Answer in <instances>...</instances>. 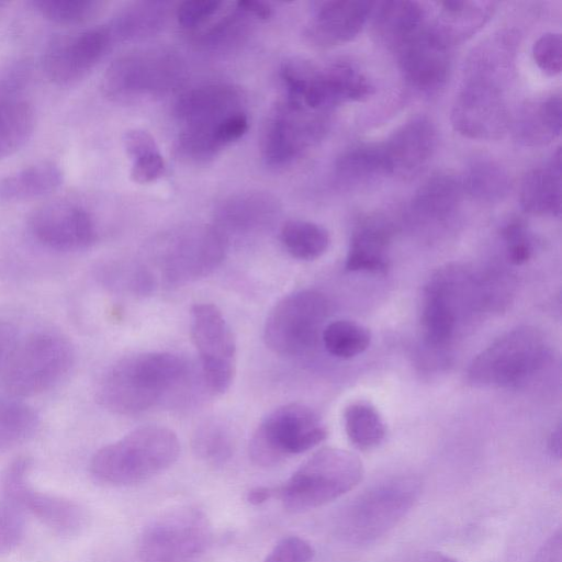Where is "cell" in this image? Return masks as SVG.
<instances>
[{
    "instance_id": "6da1fadb",
    "label": "cell",
    "mask_w": 562,
    "mask_h": 562,
    "mask_svg": "<svg viewBox=\"0 0 562 562\" xmlns=\"http://www.w3.org/2000/svg\"><path fill=\"white\" fill-rule=\"evenodd\" d=\"M187 361L171 352H142L122 358L103 375L98 401L120 415L143 413L182 387Z\"/></svg>"
},
{
    "instance_id": "7a4b0ae2",
    "label": "cell",
    "mask_w": 562,
    "mask_h": 562,
    "mask_svg": "<svg viewBox=\"0 0 562 562\" xmlns=\"http://www.w3.org/2000/svg\"><path fill=\"white\" fill-rule=\"evenodd\" d=\"M177 435L161 426H144L99 449L91 458L92 476L114 486L145 482L171 467L178 459Z\"/></svg>"
},
{
    "instance_id": "3957f363",
    "label": "cell",
    "mask_w": 562,
    "mask_h": 562,
    "mask_svg": "<svg viewBox=\"0 0 562 562\" xmlns=\"http://www.w3.org/2000/svg\"><path fill=\"white\" fill-rule=\"evenodd\" d=\"M420 494L422 483L413 475L379 481L342 508L337 519V533L351 544L373 543L411 512Z\"/></svg>"
},
{
    "instance_id": "277c9868",
    "label": "cell",
    "mask_w": 562,
    "mask_h": 562,
    "mask_svg": "<svg viewBox=\"0 0 562 562\" xmlns=\"http://www.w3.org/2000/svg\"><path fill=\"white\" fill-rule=\"evenodd\" d=\"M363 477L361 460L339 448H323L310 457L283 484L274 498L292 513L323 506L356 487Z\"/></svg>"
},
{
    "instance_id": "5b68a950",
    "label": "cell",
    "mask_w": 562,
    "mask_h": 562,
    "mask_svg": "<svg viewBox=\"0 0 562 562\" xmlns=\"http://www.w3.org/2000/svg\"><path fill=\"white\" fill-rule=\"evenodd\" d=\"M550 358V346L539 329L517 327L496 338L472 360L468 380L481 387L520 386L539 373Z\"/></svg>"
},
{
    "instance_id": "8992f818",
    "label": "cell",
    "mask_w": 562,
    "mask_h": 562,
    "mask_svg": "<svg viewBox=\"0 0 562 562\" xmlns=\"http://www.w3.org/2000/svg\"><path fill=\"white\" fill-rule=\"evenodd\" d=\"M75 362L71 342L54 331H37L18 340L2 368L7 392L16 398L41 394L58 384Z\"/></svg>"
},
{
    "instance_id": "52a82bcc",
    "label": "cell",
    "mask_w": 562,
    "mask_h": 562,
    "mask_svg": "<svg viewBox=\"0 0 562 562\" xmlns=\"http://www.w3.org/2000/svg\"><path fill=\"white\" fill-rule=\"evenodd\" d=\"M213 541L212 525L196 506L180 505L153 518L142 530V562H201Z\"/></svg>"
},
{
    "instance_id": "ba28073f",
    "label": "cell",
    "mask_w": 562,
    "mask_h": 562,
    "mask_svg": "<svg viewBox=\"0 0 562 562\" xmlns=\"http://www.w3.org/2000/svg\"><path fill=\"white\" fill-rule=\"evenodd\" d=\"M326 437V425L312 407L284 404L258 425L249 441V457L259 467H273L316 447Z\"/></svg>"
},
{
    "instance_id": "9c48e42d",
    "label": "cell",
    "mask_w": 562,
    "mask_h": 562,
    "mask_svg": "<svg viewBox=\"0 0 562 562\" xmlns=\"http://www.w3.org/2000/svg\"><path fill=\"white\" fill-rule=\"evenodd\" d=\"M330 313L327 297L311 289L282 297L270 311L263 328L269 349L281 356H295L314 347Z\"/></svg>"
},
{
    "instance_id": "30bf717a",
    "label": "cell",
    "mask_w": 562,
    "mask_h": 562,
    "mask_svg": "<svg viewBox=\"0 0 562 562\" xmlns=\"http://www.w3.org/2000/svg\"><path fill=\"white\" fill-rule=\"evenodd\" d=\"M190 327L205 386L212 394L225 393L236 366V341L231 326L216 305L198 303L191 310Z\"/></svg>"
},
{
    "instance_id": "8fae6325",
    "label": "cell",
    "mask_w": 562,
    "mask_h": 562,
    "mask_svg": "<svg viewBox=\"0 0 562 562\" xmlns=\"http://www.w3.org/2000/svg\"><path fill=\"white\" fill-rule=\"evenodd\" d=\"M31 460L14 459L1 479L3 496L12 499L59 535L72 536L82 528L86 515L74 501L35 490L29 482Z\"/></svg>"
},
{
    "instance_id": "7c38bea8",
    "label": "cell",
    "mask_w": 562,
    "mask_h": 562,
    "mask_svg": "<svg viewBox=\"0 0 562 562\" xmlns=\"http://www.w3.org/2000/svg\"><path fill=\"white\" fill-rule=\"evenodd\" d=\"M27 226L38 244L56 251H79L97 239L91 214L72 201L56 200L38 206L31 213Z\"/></svg>"
},
{
    "instance_id": "4fadbf2b",
    "label": "cell",
    "mask_w": 562,
    "mask_h": 562,
    "mask_svg": "<svg viewBox=\"0 0 562 562\" xmlns=\"http://www.w3.org/2000/svg\"><path fill=\"white\" fill-rule=\"evenodd\" d=\"M451 123L458 133L468 138H501L509 125V113L501 87L467 79L452 106Z\"/></svg>"
},
{
    "instance_id": "5bb4252c",
    "label": "cell",
    "mask_w": 562,
    "mask_h": 562,
    "mask_svg": "<svg viewBox=\"0 0 562 562\" xmlns=\"http://www.w3.org/2000/svg\"><path fill=\"white\" fill-rule=\"evenodd\" d=\"M225 236L215 228L186 232L171 240L160 259L161 277L169 285H181L206 277L222 262Z\"/></svg>"
},
{
    "instance_id": "9a60e30c",
    "label": "cell",
    "mask_w": 562,
    "mask_h": 562,
    "mask_svg": "<svg viewBox=\"0 0 562 562\" xmlns=\"http://www.w3.org/2000/svg\"><path fill=\"white\" fill-rule=\"evenodd\" d=\"M112 41L109 26H95L55 37L43 56L44 71L56 85L74 83L102 59Z\"/></svg>"
},
{
    "instance_id": "2e32d148",
    "label": "cell",
    "mask_w": 562,
    "mask_h": 562,
    "mask_svg": "<svg viewBox=\"0 0 562 562\" xmlns=\"http://www.w3.org/2000/svg\"><path fill=\"white\" fill-rule=\"evenodd\" d=\"M316 112L288 101L271 114L262 136V156L267 165L282 167L294 160L324 130Z\"/></svg>"
},
{
    "instance_id": "e0dca14e",
    "label": "cell",
    "mask_w": 562,
    "mask_h": 562,
    "mask_svg": "<svg viewBox=\"0 0 562 562\" xmlns=\"http://www.w3.org/2000/svg\"><path fill=\"white\" fill-rule=\"evenodd\" d=\"M449 47L430 26H424L396 49L406 81L423 91L441 87L450 69Z\"/></svg>"
},
{
    "instance_id": "ac0fdd59",
    "label": "cell",
    "mask_w": 562,
    "mask_h": 562,
    "mask_svg": "<svg viewBox=\"0 0 562 562\" xmlns=\"http://www.w3.org/2000/svg\"><path fill=\"white\" fill-rule=\"evenodd\" d=\"M372 93L367 77L348 63H335L312 69L305 83L303 105L316 113L325 112L348 101H360Z\"/></svg>"
},
{
    "instance_id": "d6986e66",
    "label": "cell",
    "mask_w": 562,
    "mask_h": 562,
    "mask_svg": "<svg viewBox=\"0 0 562 562\" xmlns=\"http://www.w3.org/2000/svg\"><path fill=\"white\" fill-rule=\"evenodd\" d=\"M165 59L130 55L114 60L102 79L104 94L114 101H130L162 88L171 68Z\"/></svg>"
},
{
    "instance_id": "ffe728a7",
    "label": "cell",
    "mask_w": 562,
    "mask_h": 562,
    "mask_svg": "<svg viewBox=\"0 0 562 562\" xmlns=\"http://www.w3.org/2000/svg\"><path fill=\"white\" fill-rule=\"evenodd\" d=\"M382 144L391 175L413 176L431 158L437 131L428 117L417 115L397 127Z\"/></svg>"
},
{
    "instance_id": "44dd1931",
    "label": "cell",
    "mask_w": 562,
    "mask_h": 562,
    "mask_svg": "<svg viewBox=\"0 0 562 562\" xmlns=\"http://www.w3.org/2000/svg\"><path fill=\"white\" fill-rule=\"evenodd\" d=\"M374 2L330 0L321 2L307 27V36L322 46L353 40L371 16Z\"/></svg>"
},
{
    "instance_id": "7402d4cb",
    "label": "cell",
    "mask_w": 562,
    "mask_h": 562,
    "mask_svg": "<svg viewBox=\"0 0 562 562\" xmlns=\"http://www.w3.org/2000/svg\"><path fill=\"white\" fill-rule=\"evenodd\" d=\"M392 235V226L384 218L369 217L361 221L350 239L346 270L384 274L390 266Z\"/></svg>"
},
{
    "instance_id": "603a6c76",
    "label": "cell",
    "mask_w": 562,
    "mask_h": 562,
    "mask_svg": "<svg viewBox=\"0 0 562 562\" xmlns=\"http://www.w3.org/2000/svg\"><path fill=\"white\" fill-rule=\"evenodd\" d=\"M239 94L232 87L212 85L184 93L177 103V114L186 126H215L225 116L239 111Z\"/></svg>"
},
{
    "instance_id": "cb8c5ba5",
    "label": "cell",
    "mask_w": 562,
    "mask_h": 562,
    "mask_svg": "<svg viewBox=\"0 0 562 562\" xmlns=\"http://www.w3.org/2000/svg\"><path fill=\"white\" fill-rule=\"evenodd\" d=\"M462 186L452 176L435 175L415 192L411 214L424 224H441L451 220L461 202Z\"/></svg>"
},
{
    "instance_id": "d4e9b609",
    "label": "cell",
    "mask_w": 562,
    "mask_h": 562,
    "mask_svg": "<svg viewBox=\"0 0 562 562\" xmlns=\"http://www.w3.org/2000/svg\"><path fill=\"white\" fill-rule=\"evenodd\" d=\"M371 15L379 40L395 50L425 26L424 9L414 1L374 2Z\"/></svg>"
},
{
    "instance_id": "484cf974",
    "label": "cell",
    "mask_w": 562,
    "mask_h": 562,
    "mask_svg": "<svg viewBox=\"0 0 562 562\" xmlns=\"http://www.w3.org/2000/svg\"><path fill=\"white\" fill-rule=\"evenodd\" d=\"M520 203L535 215L560 216L561 213V153L560 149L546 166L530 170L520 186Z\"/></svg>"
},
{
    "instance_id": "4316f807",
    "label": "cell",
    "mask_w": 562,
    "mask_h": 562,
    "mask_svg": "<svg viewBox=\"0 0 562 562\" xmlns=\"http://www.w3.org/2000/svg\"><path fill=\"white\" fill-rule=\"evenodd\" d=\"M63 183V171L53 161H40L0 179V202L18 203L41 199Z\"/></svg>"
},
{
    "instance_id": "83f0119b",
    "label": "cell",
    "mask_w": 562,
    "mask_h": 562,
    "mask_svg": "<svg viewBox=\"0 0 562 562\" xmlns=\"http://www.w3.org/2000/svg\"><path fill=\"white\" fill-rule=\"evenodd\" d=\"M437 24L430 26L449 46L475 33L490 19L494 2L440 1Z\"/></svg>"
},
{
    "instance_id": "f1b7e54d",
    "label": "cell",
    "mask_w": 562,
    "mask_h": 562,
    "mask_svg": "<svg viewBox=\"0 0 562 562\" xmlns=\"http://www.w3.org/2000/svg\"><path fill=\"white\" fill-rule=\"evenodd\" d=\"M390 175L391 169L382 143L352 146L335 165L336 179L347 186L363 184L380 176Z\"/></svg>"
},
{
    "instance_id": "f546056e",
    "label": "cell",
    "mask_w": 562,
    "mask_h": 562,
    "mask_svg": "<svg viewBox=\"0 0 562 562\" xmlns=\"http://www.w3.org/2000/svg\"><path fill=\"white\" fill-rule=\"evenodd\" d=\"M35 126L33 106L20 99L0 97V160L19 150Z\"/></svg>"
},
{
    "instance_id": "4dcf8cb0",
    "label": "cell",
    "mask_w": 562,
    "mask_h": 562,
    "mask_svg": "<svg viewBox=\"0 0 562 562\" xmlns=\"http://www.w3.org/2000/svg\"><path fill=\"white\" fill-rule=\"evenodd\" d=\"M513 42L512 35L501 34L477 47L468 63L467 79L501 87V78L509 69L514 54Z\"/></svg>"
},
{
    "instance_id": "1f68e13d",
    "label": "cell",
    "mask_w": 562,
    "mask_h": 562,
    "mask_svg": "<svg viewBox=\"0 0 562 562\" xmlns=\"http://www.w3.org/2000/svg\"><path fill=\"white\" fill-rule=\"evenodd\" d=\"M40 427L35 409L16 397H0V452L31 439Z\"/></svg>"
},
{
    "instance_id": "d6a6232c",
    "label": "cell",
    "mask_w": 562,
    "mask_h": 562,
    "mask_svg": "<svg viewBox=\"0 0 562 562\" xmlns=\"http://www.w3.org/2000/svg\"><path fill=\"white\" fill-rule=\"evenodd\" d=\"M461 186L475 200L496 202L508 193L510 180L507 171L497 162L476 159L469 165Z\"/></svg>"
},
{
    "instance_id": "836d02e7",
    "label": "cell",
    "mask_w": 562,
    "mask_h": 562,
    "mask_svg": "<svg viewBox=\"0 0 562 562\" xmlns=\"http://www.w3.org/2000/svg\"><path fill=\"white\" fill-rule=\"evenodd\" d=\"M344 422L349 440L360 450L373 449L385 438L386 427L382 416L368 402L358 401L348 405Z\"/></svg>"
},
{
    "instance_id": "e575fe53",
    "label": "cell",
    "mask_w": 562,
    "mask_h": 562,
    "mask_svg": "<svg viewBox=\"0 0 562 562\" xmlns=\"http://www.w3.org/2000/svg\"><path fill=\"white\" fill-rule=\"evenodd\" d=\"M285 250L300 260H315L323 256L329 245L328 232L321 225L302 220L285 222L280 231Z\"/></svg>"
},
{
    "instance_id": "d590c367",
    "label": "cell",
    "mask_w": 562,
    "mask_h": 562,
    "mask_svg": "<svg viewBox=\"0 0 562 562\" xmlns=\"http://www.w3.org/2000/svg\"><path fill=\"white\" fill-rule=\"evenodd\" d=\"M192 449L203 462L214 467L224 465L234 454L235 436L224 422L210 419L196 427Z\"/></svg>"
},
{
    "instance_id": "8d00e7d4",
    "label": "cell",
    "mask_w": 562,
    "mask_h": 562,
    "mask_svg": "<svg viewBox=\"0 0 562 562\" xmlns=\"http://www.w3.org/2000/svg\"><path fill=\"white\" fill-rule=\"evenodd\" d=\"M321 338L327 352L340 359L361 355L371 341L370 331L366 327L346 319L326 324Z\"/></svg>"
},
{
    "instance_id": "74e56055",
    "label": "cell",
    "mask_w": 562,
    "mask_h": 562,
    "mask_svg": "<svg viewBox=\"0 0 562 562\" xmlns=\"http://www.w3.org/2000/svg\"><path fill=\"white\" fill-rule=\"evenodd\" d=\"M562 127V102L559 95H552L527 112L521 122L525 140L539 143L559 137Z\"/></svg>"
},
{
    "instance_id": "f35d334b",
    "label": "cell",
    "mask_w": 562,
    "mask_h": 562,
    "mask_svg": "<svg viewBox=\"0 0 562 562\" xmlns=\"http://www.w3.org/2000/svg\"><path fill=\"white\" fill-rule=\"evenodd\" d=\"M30 5L47 20L59 24H81L101 10L95 0H32Z\"/></svg>"
},
{
    "instance_id": "ab89813d",
    "label": "cell",
    "mask_w": 562,
    "mask_h": 562,
    "mask_svg": "<svg viewBox=\"0 0 562 562\" xmlns=\"http://www.w3.org/2000/svg\"><path fill=\"white\" fill-rule=\"evenodd\" d=\"M483 313H501L508 308L515 295L513 277L498 268L479 271Z\"/></svg>"
},
{
    "instance_id": "60d3db41",
    "label": "cell",
    "mask_w": 562,
    "mask_h": 562,
    "mask_svg": "<svg viewBox=\"0 0 562 562\" xmlns=\"http://www.w3.org/2000/svg\"><path fill=\"white\" fill-rule=\"evenodd\" d=\"M267 200L246 198L231 201L222 210V221L238 228H248L265 221L270 212Z\"/></svg>"
},
{
    "instance_id": "b9f144b4",
    "label": "cell",
    "mask_w": 562,
    "mask_h": 562,
    "mask_svg": "<svg viewBox=\"0 0 562 562\" xmlns=\"http://www.w3.org/2000/svg\"><path fill=\"white\" fill-rule=\"evenodd\" d=\"M506 245V256L513 265L520 266L530 260L533 255V241L526 224L514 218L502 228Z\"/></svg>"
},
{
    "instance_id": "7bdbcfd3",
    "label": "cell",
    "mask_w": 562,
    "mask_h": 562,
    "mask_svg": "<svg viewBox=\"0 0 562 562\" xmlns=\"http://www.w3.org/2000/svg\"><path fill=\"white\" fill-rule=\"evenodd\" d=\"M23 509L12 499H0V552L10 551L18 546L24 535Z\"/></svg>"
},
{
    "instance_id": "ee69618b",
    "label": "cell",
    "mask_w": 562,
    "mask_h": 562,
    "mask_svg": "<svg viewBox=\"0 0 562 562\" xmlns=\"http://www.w3.org/2000/svg\"><path fill=\"white\" fill-rule=\"evenodd\" d=\"M532 56L537 66L547 75L555 76L562 68V41L559 33H546L533 44Z\"/></svg>"
},
{
    "instance_id": "f6af8a7d",
    "label": "cell",
    "mask_w": 562,
    "mask_h": 562,
    "mask_svg": "<svg viewBox=\"0 0 562 562\" xmlns=\"http://www.w3.org/2000/svg\"><path fill=\"white\" fill-rule=\"evenodd\" d=\"M314 549L299 536L281 538L266 555L263 562H311Z\"/></svg>"
},
{
    "instance_id": "bcb514c9",
    "label": "cell",
    "mask_w": 562,
    "mask_h": 562,
    "mask_svg": "<svg viewBox=\"0 0 562 562\" xmlns=\"http://www.w3.org/2000/svg\"><path fill=\"white\" fill-rule=\"evenodd\" d=\"M221 4L222 2L216 0L184 1L177 9V20L183 27H196L214 15Z\"/></svg>"
},
{
    "instance_id": "7dc6e473",
    "label": "cell",
    "mask_w": 562,
    "mask_h": 562,
    "mask_svg": "<svg viewBox=\"0 0 562 562\" xmlns=\"http://www.w3.org/2000/svg\"><path fill=\"white\" fill-rule=\"evenodd\" d=\"M165 171V161L159 149L132 159L131 179L139 184L153 182Z\"/></svg>"
},
{
    "instance_id": "c3c4849f",
    "label": "cell",
    "mask_w": 562,
    "mask_h": 562,
    "mask_svg": "<svg viewBox=\"0 0 562 562\" xmlns=\"http://www.w3.org/2000/svg\"><path fill=\"white\" fill-rule=\"evenodd\" d=\"M248 130V120L240 112H234L225 116L215 126V136L218 144L223 147L229 143L239 139Z\"/></svg>"
},
{
    "instance_id": "681fc988",
    "label": "cell",
    "mask_w": 562,
    "mask_h": 562,
    "mask_svg": "<svg viewBox=\"0 0 562 562\" xmlns=\"http://www.w3.org/2000/svg\"><path fill=\"white\" fill-rule=\"evenodd\" d=\"M123 145L131 159L159 149L154 137L143 130L127 131L123 137Z\"/></svg>"
},
{
    "instance_id": "f907efd6",
    "label": "cell",
    "mask_w": 562,
    "mask_h": 562,
    "mask_svg": "<svg viewBox=\"0 0 562 562\" xmlns=\"http://www.w3.org/2000/svg\"><path fill=\"white\" fill-rule=\"evenodd\" d=\"M532 562H562L561 531L554 532L535 555Z\"/></svg>"
},
{
    "instance_id": "816d5d0a",
    "label": "cell",
    "mask_w": 562,
    "mask_h": 562,
    "mask_svg": "<svg viewBox=\"0 0 562 562\" xmlns=\"http://www.w3.org/2000/svg\"><path fill=\"white\" fill-rule=\"evenodd\" d=\"M16 341L15 327L8 321L0 318V370L4 367Z\"/></svg>"
},
{
    "instance_id": "f5cc1de1",
    "label": "cell",
    "mask_w": 562,
    "mask_h": 562,
    "mask_svg": "<svg viewBox=\"0 0 562 562\" xmlns=\"http://www.w3.org/2000/svg\"><path fill=\"white\" fill-rule=\"evenodd\" d=\"M237 8L245 14L266 20L271 15V8L262 1L256 0H240L237 2Z\"/></svg>"
},
{
    "instance_id": "db71d44e",
    "label": "cell",
    "mask_w": 562,
    "mask_h": 562,
    "mask_svg": "<svg viewBox=\"0 0 562 562\" xmlns=\"http://www.w3.org/2000/svg\"><path fill=\"white\" fill-rule=\"evenodd\" d=\"M274 498L273 486H256L246 494V499L251 505H261Z\"/></svg>"
},
{
    "instance_id": "11a10c76",
    "label": "cell",
    "mask_w": 562,
    "mask_h": 562,
    "mask_svg": "<svg viewBox=\"0 0 562 562\" xmlns=\"http://www.w3.org/2000/svg\"><path fill=\"white\" fill-rule=\"evenodd\" d=\"M407 562H459L454 558L437 551H426L416 554Z\"/></svg>"
},
{
    "instance_id": "9f6ffc18",
    "label": "cell",
    "mask_w": 562,
    "mask_h": 562,
    "mask_svg": "<svg viewBox=\"0 0 562 562\" xmlns=\"http://www.w3.org/2000/svg\"><path fill=\"white\" fill-rule=\"evenodd\" d=\"M548 447L552 456L560 458L561 451V428L560 425L552 430L548 440Z\"/></svg>"
}]
</instances>
